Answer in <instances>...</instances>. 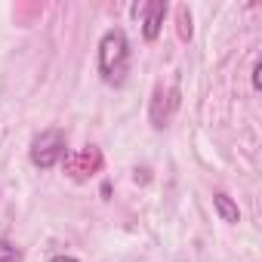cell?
Listing matches in <instances>:
<instances>
[{
	"instance_id": "1",
	"label": "cell",
	"mask_w": 262,
	"mask_h": 262,
	"mask_svg": "<svg viewBox=\"0 0 262 262\" xmlns=\"http://www.w3.org/2000/svg\"><path fill=\"white\" fill-rule=\"evenodd\" d=\"M126 71H129V40L120 28H111L99 40V74L105 77V83L120 86L126 80Z\"/></svg>"
},
{
	"instance_id": "2",
	"label": "cell",
	"mask_w": 262,
	"mask_h": 262,
	"mask_svg": "<svg viewBox=\"0 0 262 262\" xmlns=\"http://www.w3.org/2000/svg\"><path fill=\"white\" fill-rule=\"evenodd\" d=\"M65 158V136L62 129H43V133L31 142V164L40 170L56 167Z\"/></svg>"
},
{
	"instance_id": "3",
	"label": "cell",
	"mask_w": 262,
	"mask_h": 262,
	"mask_svg": "<svg viewBox=\"0 0 262 262\" xmlns=\"http://www.w3.org/2000/svg\"><path fill=\"white\" fill-rule=\"evenodd\" d=\"M102 170V151L96 145H86L77 155H65V173L74 182H86L90 176H96Z\"/></svg>"
},
{
	"instance_id": "4",
	"label": "cell",
	"mask_w": 262,
	"mask_h": 262,
	"mask_svg": "<svg viewBox=\"0 0 262 262\" xmlns=\"http://www.w3.org/2000/svg\"><path fill=\"white\" fill-rule=\"evenodd\" d=\"M136 13H145V19H142L145 40H158L164 16H167V4H164V0H151V4H145V7H136Z\"/></svg>"
},
{
	"instance_id": "5",
	"label": "cell",
	"mask_w": 262,
	"mask_h": 262,
	"mask_svg": "<svg viewBox=\"0 0 262 262\" xmlns=\"http://www.w3.org/2000/svg\"><path fill=\"white\" fill-rule=\"evenodd\" d=\"M213 207H216V213L222 216V222H228V225H234V222L241 219V210H237V204H234L228 194H222V191L213 198Z\"/></svg>"
},
{
	"instance_id": "6",
	"label": "cell",
	"mask_w": 262,
	"mask_h": 262,
	"mask_svg": "<svg viewBox=\"0 0 262 262\" xmlns=\"http://www.w3.org/2000/svg\"><path fill=\"white\" fill-rule=\"evenodd\" d=\"M0 262H22V250L7 237H0Z\"/></svg>"
},
{
	"instance_id": "7",
	"label": "cell",
	"mask_w": 262,
	"mask_h": 262,
	"mask_svg": "<svg viewBox=\"0 0 262 262\" xmlns=\"http://www.w3.org/2000/svg\"><path fill=\"white\" fill-rule=\"evenodd\" d=\"M179 37L182 40H191V16L185 7H179Z\"/></svg>"
},
{
	"instance_id": "8",
	"label": "cell",
	"mask_w": 262,
	"mask_h": 262,
	"mask_svg": "<svg viewBox=\"0 0 262 262\" xmlns=\"http://www.w3.org/2000/svg\"><path fill=\"white\" fill-rule=\"evenodd\" d=\"M259 74H262V65L256 62V65H253V86H256V90L262 86V77H259Z\"/></svg>"
},
{
	"instance_id": "9",
	"label": "cell",
	"mask_w": 262,
	"mask_h": 262,
	"mask_svg": "<svg viewBox=\"0 0 262 262\" xmlns=\"http://www.w3.org/2000/svg\"><path fill=\"white\" fill-rule=\"evenodd\" d=\"M50 262H77V259H74V256H53Z\"/></svg>"
}]
</instances>
